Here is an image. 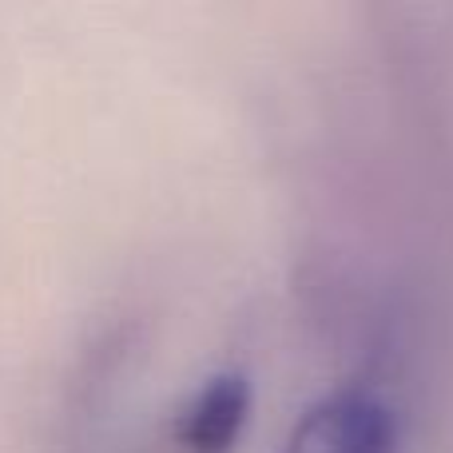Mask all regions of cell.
<instances>
[{"instance_id": "cell-2", "label": "cell", "mask_w": 453, "mask_h": 453, "mask_svg": "<svg viewBox=\"0 0 453 453\" xmlns=\"http://www.w3.org/2000/svg\"><path fill=\"white\" fill-rule=\"evenodd\" d=\"M250 410V394L242 378H211L180 418V441L191 453H226L239 438Z\"/></svg>"}, {"instance_id": "cell-1", "label": "cell", "mask_w": 453, "mask_h": 453, "mask_svg": "<svg viewBox=\"0 0 453 453\" xmlns=\"http://www.w3.org/2000/svg\"><path fill=\"white\" fill-rule=\"evenodd\" d=\"M282 453H394V426L382 402L342 390L298 418Z\"/></svg>"}]
</instances>
